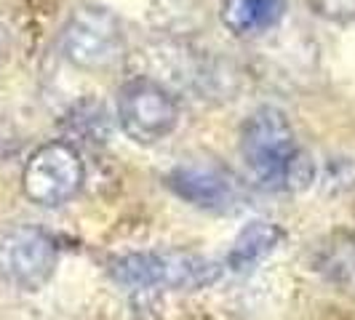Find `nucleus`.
<instances>
[{
	"label": "nucleus",
	"instance_id": "obj_7",
	"mask_svg": "<svg viewBox=\"0 0 355 320\" xmlns=\"http://www.w3.org/2000/svg\"><path fill=\"white\" fill-rule=\"evenodd\" d=\"M166 184L182 200L209 211L227 208L235 200V181L225 168L214 163H179L166 177Z\"/></svg>",
	"mask_w": 355,
	"mask_h": 320
},
{
	"label": "nucleus",
	"instance_id": "obj_2",
	"mask_svg": "<svg viewBox=\"0 0 355 320\" xmlns=\"http://www.w3.org/2000/svg\"><path fill=\"white\" fill-rule=\"evenodd\" d=\"M107 269L115 283L131 291H196L219 278L216 262L184 249L123 254L115 256Z\"/></svg>",
	"mask_w": 355,
	"mask_h": 320
},
{
	"label": "nucleus",
	"instance_id": "obj_11",
	"mask_svg": "<svg viewBox=\"0 0 355 320\" xmlns=\"http://www.w3.org/2000/svg\"><path fill=\"white\" fill-rule=\"evenodd\" d=\"M310 8L326 21H353L355 0H307Z\"/></svg>",
	"mask_w": 355,
	"mask_h": 320
},
{
	"label": "nucleus",
	"instance_id": "obj_1",
	"mask_svg": "<svg viewBox=\"0 0 355 320\" xmlns=\"http://www.w3.org/2000/svg\"><path fill=\"white\" fill-rule=\"evenodd\" d=\"M241 158L265 190H288L300 177V147L294 128L278 107L254 109L241 125Z\"/></svg>",
	"mask_w": 355,
	"mask_h": 320
},
{
	"label": "nucleus",
	"instance_id": "obj_9",
	"mask_svg": "<svg viewBox=\"0 0 355 320\" xmlns=\"http://www.w3.org/2000/svg\"><path fill=\"white\" fill-rule=\"evenodd\" d=\"M313 262L329 283L337 285L339 291L355 294V235H331L326 243H320Z\"/></svg>",
	"mask_w": 355,
	"mask_h": 320
},
{
	"label": "nucleus",
	"instance_id": "obj_8",
	"mask_svg": "<svg viewBox=\"0 0 355 320\" xmlns=\"http://www.w3.org/2000/svg\"><path fill=\"white\" fill-rule=\"evenodd\" d=\"M286 11V0H222V24L238 37H257L272 30Z\"/></svg>",
	"mask_w": 355,
	"mask_h": 320
},
{
	"label": "nucleus",
	"instance_id": "obj_10",
	"mask_svg": "<svg viewBox=\"0 0 355 320\" xmlns=\"http://www.w3.org/2000/svg\"><path fill=\"white\" fill-rule=\"evenodd\" d=\"M284 238V230L272 222H249L243 230L238 232V238L232 240L230 251H227V267L235 272H243L254 267L257 262H262L270 251L275 249Z\"/></svg>",
	"mask_w": 355,
	"mask_h": 320
},
{
	"label": "nucleus",
	"instance_id": "obj_5",
	"mask_svg": "<svg viewBox=\"0 0 355 320\" xmlns=\"http://www.w3.org/2000/svg\"><path fill=\"white\" fill-rule=\"evenodd\" d=\"M83 174L80 152L70 142H46L24 163L21 190L37 206L56 208L78 195Z\"/></svg>",
	"mask_w": 355,
	"mask_h": 320
},
{
	"label": "nucleus",
	"instance_id": "obj_4",
	"mask_svg": "<svg viewBox=\"0 0 355 320\" xmlns=\"http://www.w3.org/2000/svg\"><path fill=\"white\" fill-rule=\"evenodd\" d=\"M118 123L137 144H158L179 123V102L153 78H134L118 91Z\"/></svg>",
	"mask_w": 355,
	"mask_h": 320
},
{
	"label": "nucleus",
	"instance_id": "obj_6",
	"mask_svg": "<svg viewBox=\"0 0 355 320\" xmlns=\"http://www.w3.org/2000/svg\"><path fill=\"white\" fill-rule=\"evenodd\" d=\"M53 238L33 224H17L0 238V275L19 291H40L56 272Z\"/></svg>",
	"mask_w": 355,
	"mask_h": 320
},
{
	"label": "nucleus",
	"instance_id": "obj_3",
	"mask_svg": "<svg viewBox=\"0 0 355 320\" xmlns=\"http://www.w3.org/2000/svg\"><path fill=\"white\" fill-rule=\"evenodd\" d=\"M62 51L80 70H107L123 59L125 37L121 19L105 6H80L62 30Z\"/></svg>",
	"mask_w": 355,
	"mask_h": 320
}]
</instances>
